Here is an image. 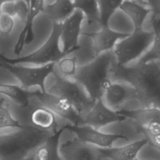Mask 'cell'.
Wrapping results in <instances>:
<instances>
[{
  "label": "cell",
  "mask_w": 160,
  "mask_h": 160,
  "mask_svg": "<svg viewBox=\"0 0 160 160\" xmlns=\"http://www.w3.org/2000/svg\"><path fill=\"white\" fill-rule=\"evenodd\" d=\"M114 63L112 51L104 52L95 56L89 62L78 66L74 79L84 88L93 101L101 99L112 80Z\"/></svg>",
  "instance_id": "1"
},
{
  "label": "cell",
  "mask_w": 160,
  "mask_h": 160,
  "mask_svg": "<svg viewBox=\"0 0 160 160\" xmlns=\"http://www.w3.org/2000/svg\"><path fill=\"white\" fill-rule=\"evenodd\" d=\"M50 134L29 125L15 132L0 135V159H25Z\"/></svg>",
  "instance_id": "2"
},
{
  "label": "cell",
  "mask_w": 160,
  "mask_h": 160,
  "mask_svg": "<svg viewBox=\"0 0 160 160\" xmlns=\"http://www.w3.org/2000/svg\"><path fill=\"white\" fill-rule=\"evenodd\" d=\"M153 37V31L141 28H135L132 33L120 39L112 49L115 64L122 67L137 62L149 48Z\"/></svg>",
  "instance_id": "3"
},
{
  "label": "cell",
  "mask_w": 160,
  "mask_h": 160,
  "mask_svg": "<svg viewBox=\"0 0 160 160\" xmlns=\"http://www.w3.org/2000/svg\"><path fill=\"white\" fill-rule=\"evenodd\" d=\"M62 22H53L52 29L48 39L39 48L24 56L9 58L1 54L0 59L11 64L29 63L43 65L50 62H57L66 56L60 47Z\"/></svg>",
  "instance_id": "4"
},
{
  "label": "cell",
  "mask_w": 160,
  "mask_h": 160,
  "mask_svg": "<svg viewBox=\"0 0 160 160\" xmlns=\"http://www.w3.org/2000/svg\"><path fill=\"white\" fill-rule=\"evenodd\" d=\"M53 75L54 81L46 91L66 98L80 114L84 115L90 109L94 101L75 79L64 77L56 72Z\"/></svg>",
  "instance_id": "5"
},
{
  "label": "cell",
  "mask_w": 160,
  "mask_h": 160,
  "mask_svg": "<svg viewBox=\"0 0 160 160\" xmlns=\"http://www.w3.org/2000/svg\"><path fill=\"white\" fill-rule=\"evenodd\" d=\"M56 63L50 62L36 66H24L8 63L0 59V67L13 75L19 81L22 87L29 89L33 86H39L42 92L46 91L45 81L51 74L54 72Z\"/></svg>",
  "instance_id": "6"
},
{
  "label": "cell",
  "mask_w": 160,
  "mask_h": 160,
  "mask_svg": "<svg viewBox=\"0 0 160 160\" xmlns=\"http://www.w3.org/2000/svg\"><path fill=\"white\" fill-rule=\"evenodd\" d=\"M32 97L36 98L41 105L49 109L68 123L74 125L83 124V116L66 98L47 91L42 92L41 90L33 91Z\"/></svg>",
  "instance_id": "7"
},
{
  "label": "cell",
  "mask_w": 160,
  "mask_h": 160,
  "mask_svg": "<svg viewBox=\"0 0 160 160\" xmlns=\"http://www.w3.org/2000/svg\"><path fill=\"white\" fill-rule=\"evenodd\" d=\"M111 109L120 112L129 101L140 96L135 88L128 81L122 79H114L106 89L101 98Z\"/></svg>",
  "instance_id": "8"
},
{
  "label": "cell",
  "mask_w": 160,
  "mask_h": 160,
  "mask_svg": "<svg viewBox=\"0 0 160 160\" xmlns=\"http://www.w3.org/2000/svg\"><path fill=\"white\" fill-rule=\"evenodd\" d=\"M65 130L74 132L80 140L99 148H110L118 139L128 141L129 138L123 134H107L87 124L74 125L66 123L63 126Z\"/></svg>",
  "instance_id": "9"
},
{
  "label": "cell",
  "mask_w": 160,
  "mask_h": 160,
  "mask_svg": "<svg viewBox=\"0 0 160 160\" xmlns=\"http://www.w3.org/2000/svg\"><path fill=\"white\" fill-rule=\"evenodd\" d=\"M85 19L84 13L76 9L73 13L62 22L61 41L62 50L68 56L79 48V38L81 32V26Z\"/></svg>",
  "instance_id": "10"
},
{
  "label": "cell",
  "mask_w": 160,
  "mask_h": 160,
  "mask_svg": "<svg viewBox=\"0 0 160 160\" xmlns=\"http://www.w3.org/2000/svg\"><path fill=\"white\" fill-rule=\"evenodd\" d=\"M127 119L125 115L109 108L102 101L98 99L94 101L90 109L83 115V124L91 126L99 129L113 122Z\"/></svg>",
  "instance_id": "11"
},
{
  "label": "cell",
  "mask_w": 160,
  "mask_h": 160,
  "mask_svg": "<svg viewBox=\"0 0 160 160\" xmlns=\"http://www.w3.org/2000/svg\"><path fill=\"white\" fill-rule=\"evenodd\" d=\"M59 154L61 159L64 160L101 159L99 147L84 142L76 137L59 146Z\"/></svg>",
  "instance_id": "12"
},
{
  "label": "cell",
  "mask_w": 160,
  "mask_h": 160,
  "mask_svg": "<svg viewBox=\"0 0 160 160\" xmlns=\"http://www.w3.org/2000/svg\"><path fill=\"white\" fill-rule=\"evenodd\" d=\"M83 34L91 38L92 51L96 56L104 52L112 51L116 42L128 34L118 32L109 26H103L98 31L83 32Z\"/></svg>",
  "instance_id": "13"
},
{
  "label": "cell",
  "mask_w": 160,
  "mask_h": 160,
  "mask_svg": "<svg viewBox=\"0 0 160 160\" xmlns=\"http://www.w3.org/2000/svg\"><path fill=\"white\" fill-rule=\"evenodd\" d=\"M64 131L60 128L56 132L50 134L40 145L32 150L25 159L30 160H61L59 154V138Z\"/></svg>",
  "instance_id": "14"
},
{
  "label": "cell",
  "mask_w": 160,
  "mask_h": 160,
  "mask_svg": "<svg viewBox=\"0 0 160 160\" xmlns=\"http://www.w3.org/2000/svg\"><path fill=\"white\" fill-rule=\"evenodd\" d=\"M44 3V0H30L28 18L14 48L15 54L19 55L26 45L34 41L35 35L33 31V22L39 13L42 11Z\"/></svg>",
  "instance_id": "15"
},
{
  "label": "cell",
  "mask_w": 160,
  "mask_h": 160,
  "mask_svg": "<svg viewBox=\"0 0 160 160\" xmlns=\"http://www.w3.org/2000/svg\"><path fill=\"white\" fill-rule=\"evenodd\" d=\"M148 143V141L145 138L120 147L100 148L101 159L131 160L136 159L141 149Z\"/></svg>",
  "instance_id": "16"
},
{
  "label": "cell",
  "mask_w": 160,
  "mask_h": 160,
  "mask_svg": "<svg viewBox=\"0 0 160 160\" xmlns=\"http://www.w3.org/2000/svg\"><path fill=\"white\" fill-rule=\"evenodd\" d=\"M56 116L52 111L42 105L36 106L29 112L30 125L49 134H53L60 128L58 127Z\"/></svg>",
  "instance_id": "17"
},
{
  "label": "cell",
  "mask_w": 160,
  "mask_h": 160,
  "mask_svg": "<svg viewBox=\"0 0 160 160\" xmlns=\"http://www.w3.org/2000/svg\"><path fill=\"white\" fill-rule=\"evenodd\" d=\"M120 112L140 128L151 121H160V107L156 106H146L132 111L123 110Z\"/></svg>",
  "instance_id": "18"
},
{
  "label": "cell",
  "mask_w": 160,
  "mask_h": 160,
  "mask_svg": "<svg viewBox=\"0 0 160 160\" xmlns=\"http://www.w3.org/2000/svg\"><path fill=\"white\" fill-rule=\"evenodd\" d=\"M75 9L72 0H55L53 3L44 6L42 12L52 22H62Z\"/></svg>",
  "instance_id": "19"
},
{
  "label": "cell",
  "mask_w": 160,
  "mask_h": 160,
  "mask_svg": "<svg viewBox=\"0 0 160 160\" xmlns=\"http://www.w3.org/2000/svg\"><path fill=\"white\" fill-rule=\"evenodd\" d=\"M119 9L130 18L135 28H142L147 15L151 12L148 6L132 0H124Z\"/></svg>",
  "instance_id": "20"
},
{
  "label": "cell",
  "mask_w": 160,
  "mask_h": 160,
  "mask_svg": "<svg viewBox=\"0 0 160 160\" xmlns=\"http://www.w3.org/2000/svg\"><path fill=\"white\" fill-rule=\"evenodd\" d=\"M33 91H30L21 86L0 82V94L8 97L21 108H26L32 97Z\"/></svg>",
  "instance_id": "21"
},
{
  "label": "cell",
  "mask_w": 160,
  "mask_h": 160,
  "mask_svg": "<svg viewBox=\"0 0 160 160\" xmlns=\"http://www.w3.org/2000/svg\"><path fill=\"white\" fill-rule=\"evenodd\" d=\"M151 22L154 32L152 41L148 50L137 62L160 61V16L152 15Z\"/></svg>",
  "instance_id": "22"
},
{
  "label": "cell",
  "mask_w": 160,
  "mask_h": 160,
  "mask_svg": "<svg viewBox=\"0 0 160 160\" xmlns=\"http://www.w3.org/2000/svg\"><path fill=\"white\" fill-rule=\"evenodd\" d=\"M76 9L81 10L85 16L88 26L99 21V12L98 0H73Z\"/></svg>",
  "instance_id": "23"
},
{
  "label": "cell",
  "mask_w": 160,
  "mask_h": 160,
  "mask_svg": "<svg viewBox=\"0 0 160 160\" xmlns=\"http://www.w3.org/2000/svg\"><path fill=\"white\" fill-rule=\"evenodd\" d=\"M124 0H98L101 27L108 26V22L115 11L120 8Z\"/></svg>",
  "instance_id": "24"
},
{
  "label": "cell",
  "mask_w": 160,
  "mask_h": 160,
  "mask_svg": "<svg viewBox=\"0 0 160 160\" xmlns=\"http://www.w3.org/2000/svg\"><path fill=\"white\" fill-rule=\"evenodd\" d=\"M24 126L12 116L9 107L3 98L0 99V130L7 128H22Z\"/></svg>",
  "instance_id": "25"
},
{
  "label": "cell",
  "mask_w": 160,
  "mask_h": 160,
  "mask_svg": "<svg viewBox=\"0 0 160 160\" xmlns=\"http://www.w3.org/2000/svg\"><path fill=\"white\" fill-rule=\"evenodd\" d=\"M56 63L59 74L66 78L74 79L78 68L76 58L67 57L66 56Z\"/></svg>",
  "instance_id": "26"
},
{
  "label": "cell",
  "mask_w": 160,
  "mask_h": 160,
  "mask_svg": "<svg viewBox=\"0 0 160 160\" xmlns=\"http://www.w3.org/2000/svg\"><path fill=\"white\" fill-rule=\"evenodd\" d=\"M14 26L13 17L0 13V34L2 36H9L14 28Z\"/></svg>",
  "instance_id": "27"
},
{
  "label": "cell",
  "mask_w": 160,
  "mask_h": 160,
  "mask_svg": "<svg viewBox=\"0 0 160 160\" xmlns=\"http://www.w3.org/2000/svg\"><path fill=\"white\" fill-rule=\"evenodd\" d=\"M16 16L23 23H26L29 16V7L24 0H17Z\"/></svg>",
  "instance_id": "28"
},
{
  "label": "cell",
  "mask_w": 160,
  "mask_h": 160,
  "mask_svg": "<svg viewBox=\"0 0 160 160\" xmlns=\"http://www.w3.org/2000/svg\"><path fill=\"white\" fill-rule=\"evenodd\" d=\"M0 13L16 16V2L14 0H4L0 3Z\"/></svg>",
  "instance_id": "29"
},
{
  "label": "cell",
  "mask_w": 160,
  "mask_h": 160,
  "mask_svg": "<svg viewBox=\"0 0 160 160\" xmlns=\"http://www.w3.org/2000/svg\"><path fill=\"white\" fill-rule=\"evenodd\" d=\"M144 136H154L160 134V121H152L142 128H141Z\"/></svg>",
  "instance_id": "30"
},
{
  "label": "cell",
  "mask_w": 160,
  "mask_h": 160,
  "mask_svg": "<svg viewBox=\"0 0 160 160\" xmlns=\"http://www.w3.org/2000/svg\"><path fill=\"white\" fill-rule=\"evenodd\" d=\"M146 1L152 12V15L160 16V0H146Z\"/></svg>",
  "instance_id": "31"
},
{
  "label": "cell",
  "mask_w": 160,
  "mask_h": 160,
  "mask_svg": "<svg viewBox=\"0 0 160 160\" xmlns=\"http://www.w3.org/2000/svg\"><path fill=\"white\" fill-rule=\"evenodd\" d=\"M145 138L151 146L160 151V134L154 136H146Z\"/></svg>",
  "instance_id": "32"
},
{
  "label": "cell",
  "mask_w": 160,
  "mask_h": 160,
  "mask_svg": "<svg viewBox=\"0 0 160 160\" xmlns=\"http://www.w3.org/2000/svg\"><path fill=\"white\" fill-rule=\"evenodd\" d=\"M132 1H136L141 4H143V5H145V6H148V4H147V2L146 1V0H132Z\"/></svg>",
  "instance_id": "33"
},
{
  "label": "cell",
  "mask_w": 160,
  "mask_h": 160,
  "mask_svg": "<svg viewBox=\"0 0 160 160\" xmlns=\"http://www.w3.org/2000/svg\"><path fill=\"white\" fill-rule=\"evenodd\" d=\"M27 4H28V5L29 6V4H30V0H24Z\"/></svg>",
  "instance_id": "34"
},
{
  "label": "cell",
  "mask_w": 160,
  "mask_h": 160,
  "mask_svg": "<svg viewBox=\"0 0 160 160\" xmlns=\"http://www.w3.org/2000/svg\"><path fill=\"white\" fill-rule=\"evenodd\" d=\"M0 55H1V53H0Z\"/></svg>",
  "instance_id": "35"
}]
</instances>
